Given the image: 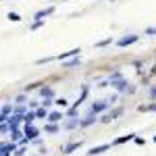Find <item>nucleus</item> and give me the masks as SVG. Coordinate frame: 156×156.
Wrapping results in <instances>:
<instances>
[{
    "label": "nucleus",
    "instance_id": "nucleus-14",
    "mask_svg": "<svg viewBox=\"0 0 156 156\" xmlns=\"http://www.w3.org/2000/svg\"><path fill=\"white\" fill-rule=\"evenodd\" d=\"M140 112H156V102H150V104H140L137 106Z\"/></svg>",
    "mask_w": 156,
    "mask_h": 156
},
{
    "label": "nucleus",
    "instance_id": "nucleus-7",
    "mask_svg": "<svg viewBox=\"0 0 156 156\" xmlns=\"http://www.w3.org/2000/svg\"><path fill=\"white\" fill-rule=\"evenodd\" d=\"M110 150V144H100V146H94V148H90V152H85L87 156H98V154H104Z\"/></svg>",
    "mask_w": 156,
    "mask_h": 156
},
{
    "label": "nucleus",
    "instance_id": "nucleus-12",
    "mask_svg": "<svg viewBox=\"0 0 156 156\" xmlns=\"http://www.w3.org/2000/svg\"><path fill=\"white\" fill-rule=\"evenodd\" d=\"M121 112H123L121 108H115V110H110V112H104L100 121H102V123H110V121H115V119H117V117H119Z\"/></svg>",
    "mask_w": 156,
    "mask_h": 156
},
{
    "label": "nucleus",
    "instance_id": "nucleus-28",
    "mask_svg": "<svg viewBox=\"0 0 156 156\" xmlns=\"http://www.w3.org/2000/svg\"><path fill=\"white\" fill-rule=\"evenodd\" d=\"M50 60H56L54 56H44V58H37L36 65H46V62H50Z\"/></svg>",
    "mask_w": 156,
    "mask_h": 156
},
{
    "label": "nucleus",
    "instance_id": "nucleus-6",
    "mask_svg": "<svg viewBox=\"0 0 156 156\" xmlns=\"http://www.w3.org/2000/svg\"><path fill=\"white\" fill-rule=\"evenodd\" d=\"M62 119H65V112L62 110H52V112H48V117H46V121L48 123H54V125H58Z\"/></svg>",
    "mask_w": 156,
    "mask_h": 156
},
{
    "label": "nucleus",
    "instance_id": "nucleus-15",
    "mask_svg": "<svg viewBox=\"0 0 156 156\" xmlns=\"http://www.w3.org/2000/svg\"><path fill=\"white\" fill-rule=\"evenodd\" d=\"M21 121H23V125H34V121H36V115H34V110L25 112L23 117H21Z\"/></svg>",
    "mask_w": 156,
    "mask_h": 156
},
{
    "label": "nucleus",
    "instance_id": "nucleus-11",
    "mask_svg": "<svg viewBox=\"0 0 156 156\" xmlns=\"http://www.w3.org/2000/svg\"><path fill=\"white\" fill-rule=\"evenodd\" d=\"M81 146H83V142H81V140H77V142H71V144H67L65 148H62V154H73V152H75V150H79Z\"/></svg>",
    "mask_w": 156,
    "mask_h": 156
},
{
    "label": "nucleus",
    "instance_id": "nucleus-10",
    "mask_svg": "<svg viewBox=\"0 0 156 156\" xmlns=\"http://www.w3.org/2000/svg\"><path fill=\"white\" fill-rule=\"evenodd\" d=\"M40 96H42V100H54V90L50 85H42L40 87Z\"/></svg>",
    "mask_w": 156,
    "mask_h": 156
},
{
    "label": "nucleus",
    "instance_id": "nucleus-29",
    "mask_svg": "<svg viewBox=\"0 0 156 156\" xmlns=\"http://www.w3.org/2000/svg\"><path fill=\"white\" fill-rule=\"evenodd\" d=\"M25 152H27V148H25V146H19V148L15 150V156H23Z\"/></svg>",
    "mask_w": 156,
    "mask_h": 156
},
{
    "label": "nucleus",
    "instance_id": "nucleus-8",
    "mask_svg": "<svg viewBox=\"0 0 156 156\" xmlns=\"http://www.w3.org/2000/svg\"><path fill=\"white\" fill-rule=\"evenodd\" d=\"M133 137H135V133H127V135H119L117 140H112V142H110V148H112V146H121V144H129V142H133Z\"/></svg>",
    "mask_w": 156,
    "mask_h": 156
},
{
    "label": "nucleus",
    "instance_id": "nucleus-20",
    "mask_svg": "<svg viewBox=\"0 0 156 156\" xmlns=\"http://www.w3.org/2000/svg\"><path fill=\"white\" fill-rule=\"evenodd\" d=\"M75 127H79V117H75V119H69L65 123V129H75Z\"/></svg>",
    "mask_w": 156,
    "mask_h": 156
},
{
    "label": "nucleus",
    "instance_id": "nucleus-16",
    "mask_svg": "<svg viewBox=\"0 0 156 156\" xmlns=\"http://www.w3.org/2000/svg\"><path fill=\"white\" fill-rule=\"evenodd\" d=\"M79 62H81V58H79V56H75V58H69V60H65L62 65H65V69H73V67H77Z\"/></svg>",
    "mask_w": 156,
    "mask_h": 156
},
{
    "label": "nucleus",
    "instance_id": "nucleus-17",
    "mask_svg": "<svg viewBox=\"0 0 156 156\" xmlns=\"http://www.w3.org/2000/svg\"><path fill=\"white\" fill-rule=\"evenodd\" d=\"M12 102H9V104H4V106H0V115H4V117H11L12 115Z\"/></svg>",
    "mask_w": 156,
    "mask_h": 156
},
{
    "label": "nucleus",
    "instance_id": "nucleus-13",
    "mask_svg": "<svg viewBox=\"0 0 156 156\" xmlns=\"http://www.w3.org/2000/svg\"><path fill=\"white\" fill-rule=\"evenodd\" d=\"M98 121V117L96 115H92V112H87L83 119H79V127H90V125H94Z\"/></svg>",
    "mask_w": 156,
    "mask_h": 156
},
{
    "label": "nucleus",
    "instance_id": "nucleus-31",
    "mask_svg": "<svg viewBox=\"0 0 156 156\" xmlns=\"http://www.w3.org/2000/svg\"><path fill=\"white\" fill-rule=\"evenodd\" d=\"M133 142H135L137 146H146V140H144V137H140V135H135V137H133Z\"/></svg>",
    "mask_w": 156,
    "mask_h": 156
},
{
    "label": "nucleus",
    "instance_id": "nucleus-33",
    "mask_svg": "<svg viewBox=\"0 0 156 156\" xmlns=\"http://www.w3.org/2000/svg\"><path fill=\"white\" fill-rule=\"evenodd\" d=\"M150 98H152V100H154V102H156V85H154V87H152V90H150Z\"/></svg>",
    "mask_w": 156,
    "mask_h": 156
},
{
    "label": "nucleus",
    "instance_id": "nucleus-32",
    "mask_svg": "<svg viewBox=\"0 0 156 156\" xmlns=\"http://www.w3.org/2000/svg\"><path fill=\"white\" fill-rule=\"evenodd\" d=\"M146 34H148V36H156V27H148Z\"/></svg>",
    "mask_w": 156,
    "mask_h": 156
},
{
    "label": "nucleus",
    "instance_id": "nucleus-37",
    "mask_svg": "<svg viewBox=\"0 0 156 156\" xmlns=\"http://www.w3.org/2000/svg\"><path fill=\"white\" fill-rule=\"evenodd\" d=\"M154 142H156V135H154Z\"/></svg>",
    "mask_w": 156,
    "mask_h": 156
},
{
    "label": "nucleus",
    "instance_id": "nucleus-19",
    "mask_svg": "<svg viewBox=\"0 0 156 156\" xmlns=\"http://www.w3.org/2000/svg\"><path fill=\"white\" fill-rule=\"evenodd\" d=\"M48 108H44V106H40L37 108V110H34V115H36V119H46V117H48Z\"/></svg>",
    "mask_w": 156,
    "mask_h": 156
},
{
    "label": "nucleus",
    "instance_id": "nucleus-36",
    "mask_svg": "<svg viewBox=\"0 0 156 156\" xmlns=\"http://www.w3.org/2000/svg\"><path fill=\"white\" fill-rule=\"evenodd\" d=\"M152 73H154V75H156V67H154V69H152Z\"/></svg>",
    "mask_w": 156,
    "mask_h": 156
},
{
    "label": "nucleus",
    "instance_id": "nucleus-24",
    "mask_svg": "<svg viewBox=\"0 0 156 156\" xmlns=\"http://www.w3.org/2000/svg\"><path fill=\"white\" fill-rule=\"evenodd\" d=\"M54 104L58 106V110L60 108H69V100H65V98H54Z\"/></svg>",
    "mask_w": 156,
    "mask_h": 156
},
{
    "label": "nucleus",
    "instance_id": "nucleus-3",
    "mask_svg": "<svg viewBox=\"0 0 156 156\" xmlns=\"http://www.w3.org/2000/svg\"><path fill=\"white\" fill-rule=\"evenodd\" d=\"M137 40H140V36H137V34H129V36H123L121 40H117V46H119V48H127V46L135 44Z\"/></svg>",
    "mask_w": 156,
    "mask_h": 156
},
{
    "label": "nucleus",
    "instance_id": "nucleus-23",
    "mask_svg": "<svg viewBox=\"0 0 156 156\" xmlns=\"http://www.w3.org/2000/svg\"><path fill=\"white\" fill-rule=\"evenodd\" d=\"M11 137H12V142L19 146V142H21V137H23V131L21 129H17V131H11Z\"/></svg>",
    "mask_w": 156,
    "mask_h": 156
},
{
    "label": "nucleus",
    "instance_id": "nucleus-27",
    "mask_svg": "<svg viewBox=\"0 0 156 156\" xmlns=\"http://www.w3.org/2000/svg\"><path fill=\"white\" fill-rule=\"evenodd\" d=\"M6 19L12 21V23H19V21H21V17H19L17 12H9V15H6Z\"/></svg>",
    "mask_w": 156,
    "mask_h": 156
},
{
    "label": "nucleus",
    "instance_id": "nucleus-9",
    "mask_svg": "<svg viewBox=\"0 0 156 156\" xmlns=\"http://www.w3.org/2000/svg\"><path fill=\"white\" fill-rule=\"evenodd\" d=\"M52 12H54V6H46V9L37 11L36 15H34V19H36V21H44V19H46V17H50Z\"/></svg>",
    "mask_w": 156,
    "mask_h": 156
},
{
    "label": "nucleus",
    "instance_id": "nucleus-25",
    "mask_svg": "<svg viewBox=\"0 0 156 156\" xmlns=\"http://www.w3.org/2000/svg\"><path fill=\"white\" fill-rule=\"evenodd\" d=\"M117 79H123V73L121 71H112L110 77H108V83H110V81H117Z\"/></svg>",
    "mask_w": 156,
    "mask_h": 156
},
{
    "label": "nucleus",
    "instance_id": "nucleus-4",
    "mask_svg": "<svg viewBox=\"0 0 156 156\" xmlns=\"http://www.w3.org/2000/svg\"><path fill=\"white\" fill-rule=\"evenodd\" d=\"M79 52H81V48L77 46V48H71V50H67V52H60V54H56L54 58L60 60V62H65V60H69V58H75V56H79Z\"/></svg>",
    "mask_w": 156,
    "mask_h": 156
},
{
    "label": "nucleus",
    "instance_id": "nucleus-5",
    "mask_svg": "<svg viewBox=\"0 0 156 156\" xmlns=\"http://www.w3.org/2000/svg\"><path fill=\"white\" fill-rule=\"evenodd\" d=\"M21 125H23V121H21V117H17V115H11L9 121H6L9 131H17V129H21Z\"/></svg>",
    "mask_w": 156,
    "mask_h": 156
},
{
    "label": "nucleus",
    "instance_id": "nucleus-18",
    "mask_svg": "<svg viewBox=\"0 0 156 156\" xmlns=\"http://www.w3.org/2000/svg\"><path fill=\"white\" fill-rule=\"evenodd\" d=\"M44 131H46V133H58V131H60V125H54V123H46V125H44Z\"/></svg>",
    "mask_w": 156,
    "mask_h": 156
},
{
    "label": "nucleus",
    "instance_id": "nucleus-26",
    "mask_svg": "<svg viewBox=\"0 0 156 156\" xmlns=\"http://www.w3.org/2000/svg\"><path fill=\"white\" fill-rule=\"evenodd\" d=\"M25 112H27V108H25V106H15V108H12V115H17V117H23Z\"/></svg>",
    "mask_w": 156,
    "mask_h": 156
},
{
    "label": "nucleus",
    "instance_id": "nucleus-38",
    "mask_svg": "<svg viewBox=\"0 0 156 156\" xmlns=\"http://www.w3.org/2000/svg\"><path fill=\"white\" fill-rule=\"evenodd\" d=\"M0 148H2V144H0Z\"/></svg>",
    "mask_w": 156,
    "mask_h": 156
},
{
    "label": "nucleus",
    "instance_id": "nucleus-1",
    "mask_svg": "<svg viewBox=\"0 0 156 156\" xmlns=\"http://www.w3.org/2000/svg\"><path fill=\"white\" fill-rule=\"evenodd\" d=\"M108 85H110L112 90H117V92H123V94H133V92H135V85H131L125 77H123V79H117V81H110Z\"/></svg>",
    "mask_w": 156,
    "mask_h": 156
},
{
    "label": "nucleus",
    "instance_id": "nucleus-34",
    "mask_svg": "<svg viewBox=\"0 0 156 156\" xmlns=\"http://www.w3.org/2000/svg\"><path fill=\"white\" fill-rule=\"evenodd\" d=\"M4 131H9V127H6V123H0V133H4Z\"/></svg>",
    "mask_w": 156,
    "mask_h": 156
},
{
    "label": "nucleus",
    "instance_id": "nucleus-30",
    "mask_svg": "<svg viewBox=\"0 0 156 156\" xmlns=\"http://www.w3.org/2000/svg\"><path fill=\"white\" fill-rule=\"evenodd\" d=\"M42 25H44V21H34L29 29H31V31H36V29H40V27H42Z\"/></svg>",
    "mask_w": 156,
    "mask_h": 156
},
{
    "label": "nucleus",
    "instance_id": "nucleus-22",
    "mask_svg": "<svg viewBox=\"0 0 156 156\" xmlns=\"http://www.w3.org/2000/svg\"><path fill=\"white\" fill-rule=\"evenodd\" d=\"M112 42H115V40H112V37L108 36V37H104V40H100V42H96L94 46H96V48H104V46H108V44H112Z\"/></svg>",
    "mask_w": 156,
    "mask_h": 156
},
{
    "label": "nucleus",
    "instance_id": "nucleus-21",
    "mask_svg": "<svg viewBox=\"0 0 156 156\" xmlns=\"http://www.w3.org/2000/svg\"><path fill=\"white\" fill-rule=\"evenodd\" d=\"M42 85H44L42 81H36V83H29V85H27V87L23 90V94H29V92H34V90H40Z\"/></svg>",
    "mask_w": 156,
    "mask_h": 156
},
{
    "label": "nucleus",
    "instance_id": "nucleus-35",
    "mask_svg": "<svg viewBox=\"0 0 156 156\" xmlns=\"http://www.w3.org/2000/svg\"><path fill=\"white\" fill-rule=\"evenodd\" d=\"M0 156H11L9 152H4V150H0Z\"/></svg>",
    "mask_w": 156,
    "mask_h": 156
},
{
    "label": "nucleus",
    "instance_id": "nucleus-2",
    "mask_svg": "<svg viewBox=\"0 0 156 156\" xmlns=\"http://www.w3.org/2000/svg\"><path fill=\"white\" fill-rule=\"evenodd\" d=\"M108 106H110V102H108V100H96V102H92V104H90V112L98 117V115L106 112Z\"/></svg>",
    "mask_w": 156,
    "mask_h": 156
}]
</instances>
